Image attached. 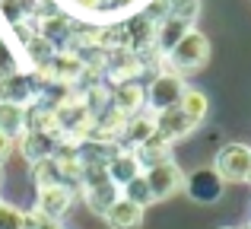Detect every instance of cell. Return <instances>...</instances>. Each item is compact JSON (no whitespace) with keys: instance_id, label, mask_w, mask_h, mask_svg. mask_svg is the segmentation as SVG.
I'll list each match as a JSON object with an SVG mask.
<instances>
[{"instance_id":"1","label":"cell","mask_w":251,"mask_h":229,"mask_svg":"<svg viewBox=\"0 0 251 229\" xmlns=\"http://www.w3.org/2000/svg\"><path fill=\"white\" fill-rule=\"evenodd\" d=\"M207 61H210V38L203 35V32H197V29H191L175 48L166 51L169 70L178 74V76H191L194 70L207 67Z\"/></svg>"},{"instance_id":"2","label":"cell","mask_w":251,"mask_h":229,"mask_svg":"<svg viewBox=\"0 0 251 229\" xmlns=\"http://www.w3.org/2000/svg\"><path fill=\"white\" fill-rule=\"evenodd\" d=\"M76 191L83 194L86 207H89L96 217H105L108 207L121 198V188L108 178L105 169H83V178H80V185H76Z\"/></svg>"},{"instance_id":"3","label":"cell","mask_w":251,"mask_h":229,"mask_svg":"<svg viewBox=\"0 0 251 229\" xmlns=\"http://www.w3.org/2000/svg\"><path fill=\"white\" fill-rule=\"evenodd\" d=\"M38 96H42V74L38 70H32V74L16 70V74L0 80V102H13V105L25 108L32 102H38Z\"/></svg>"},{"instance_id":"4","label":"cell","mask_w":251,"mask_h":229,"mask_svg":"<svg viewBox=\"0 0 251 229\" xmlns=\"http://www.w3.org/2000/svg\"><path fill=\"white\" fill-rule=\"evenodd\" d=\"M184 76L172 74V70H166V74H156L153 83L147 86V108L150 112H166V108H175L178 102H181V93H184Z\"/></svg>"},{"instance_id":"5","label":"cell","mask_w":251,"mask_h":229,"mask_svg":"<svg viewBox=\"0 0 251 229\" xmlns=\"http://www.w3.org/2000/svg\"><path fill=\"white\" fill-rule=\"evenodd\" d=\"M248 159H251V147H245V143H226L213 156V172L226 185L229 181H245L248 178Z\"/></svg>"},{"instance_id":"6","label":"cell","mask_w":251,"mask_h":229,"mask_svg":"<svg viewBox=\"0 0 251 229\" xmlns=\"http://www.w3.org/2000/svg\"><path fill=\"white\" fill-rule=\"evenodd\" d=\"M143 175H147V185H150V194H153V204H156V201L172 198V194H178V191H184V172L178 169L175 159L159 162V166L147 169Z\"/></svg>"},{"instance_id":"7","label":"cell","mask_w":251,"mask_h":229,"mask_svg":"<svg viewBox=\"0 0 251 229\" xmlns=\"http://www.w3.org/2000/svg\"><path fill=\"white\" fill-rule=\"evenodd\" d=\"M184 191L194 204H216L226 191V181L213 172V166H201L184 178Z\"/></svg>"},{"instance_id":"8","label":"cell","mask_w":251,"mask_h":229,"mask_svg":"<svg viewBox=\"0 0 251 229\" xmlns=\"http://www.w3.org/2000/svg\"><path fill=\"white\" fill-rule=\"evenodd\" d=\"M74 198H76V191L70 185L42 188V191H38L35 210L42 213V217H48V220H64V217H67V210L74 207Z\"/></svg>"},{"instance_id":"9","label":"cell","mask_w":251,"mask_h":229,"mask_svg":"<svg viewBox=\"0 0 251 229\" xmlns=\"http://www.w3.org/2000/svg\"><path fill=\"white\" fill-rule=\"evenodd\" d=\"M111 108L124 118H134L147 108V86H140L137 80H127V83H118L111 89Z\"/></svg>"},{"instance_id":"10","label":"cell","mask_w":251,"mask_h":229,"mask_svg":"<svg viewBox=\"0 0 251 229\" xmlns=\"http://www.w3.org/2000/svg\"><path fill=\"white\" fill-rule=\"evenodd\" d=\"M57 143H61V140H57L54 134H45V130H25V134L16 140V147H19V153H23V159H29L32 166H35V162H42V159H51V153H54Z\"/></svg>"},{"instance_id":"11","label":"cell","mask_w":251,"mask_h":229,"mask_svg":"<svg viewBox=\"0 0 251 229\" xmlns=\"http://www.w3.org/2000/svg\"><path fill=\"white\" fill-rule=\"evenodd\" d=\"M156 118V134H162L169 143H178V140H184V137L191 134V130L197 127L194 121H191L188 115L181 112V108H166V112H159V115H153Z\"/></svg>"},{"instance_id":"12","label":"cell","mask_w":251,"mask_h":229,"mask_svg":"<svg viewBox=\"0 0 251 229\" xmlns=\"http://www.w3.org/2000/svg\"><path fill=\"white\" fill-rule=\"evenodd\" d=\"M134 156H137V162H140V169L147 172V169H153V166H159V162L172 159V143L162 134H156V130H153L140 147H134Z\"/></svg>"},{"instance_id":"13","label":"cell","mask_w":251,"mask_h":229,"mask_svg":"<svg viewBox=\"0 0 251 229\" xmlns=\"http://www.w3.org/2000/svg\"><path fill=\"white\" fill-rule=\"evenodd\" d=\"M105 223H108V229H137L143 223V207L134 204V201H124L118 198L115 204L108 207V213H105Z\"/></svg>"},{"instance_id":"14","label":"cell","mask_w":251,"mask_h":229,"mask_svg":"<svg viewBox=\"0 0 251 229\" xmlns=\"http://www.w3.org/2000/svg\"><path fill=\"white\" fill-rule=\"evenodd\" d=\"M105 172H108V178L115 181L118 188H124L130 178H137V175L143 172L140 169V162H137V156H134V150H121L118 147V153L108 159V166H105Z\"/></svg>"},{"instance_id":"15","label":"cell","mask_w":251,"mask_h":229,"mask_svg":"<svg viewBox=\"0 0 251 229\" xmlns=\"http://www.w3.org/2000/svg\"><path fill=\"white\" fill-rule=\"evenodd\" d=\"M42 32L38 35L42 38H48L54 48H67V42H70V35H74V19L70 16H64V13H54V16H42Z\"/></svg>"},{"instance_id":"16","label":"cell","mask_w":251,"mask_h":229,"mask_svg":"<svg viewBox=\"0 0 251 229\" xmlns=\"http://www.w3.org/2000/svg\"><path fill=\"white\" fill-rule=\"evenodd\" d=\"M194 29L191 23H181V19H175V16H166L159 25H156V48H159V54H166V51H172L178 42H181L188 32Z\"/></svg>"},{"instance_id":"17","label":"cell","mask_w":251,"mask_h":229,"mask_svg":"<svg viewBox=\"0 0 251 229\" xmlns=\"http://www.w3.org/2000/svg\"><path fill=\"white\" fill-rule=\"evenodd\" d=\"M156 130V118H147V115H134V118H127L124 121V127H121V143H124V150H134V147H140L143 140H147L150 134Z\"/></svg>"},{"instance_id":"18","label":"cell","mask_w":251,"mask_h":229,"mask_svg":"<svg viewBox=\"0 0 251 229\" xmlns=\"http://www.w3.org/2000/svg\"><path fill=\"white\" fill-rule=\"evenodd\" d=\"M0 134L10 140H19L25 134V108L13 105V102H0Z\"/></svg>"},{"instance_id":"19","label":"cell","mask_w":251,"mask_h":229,"mask_svg":"<svg viewBox=\"0 0 251 229\" xmlns=\"http://www.w3.org/2000/svg\"><path fill=\"white\" fill-rule=\"evenodd\" d=\"M178 108H181V112L188 115L194 124H201L203 118H207V112H210V102H207V96H203L201 89H184Z\"/></svg>"},{"instance_id":"20","label":"cell","mask_w":251,"mask_h":229,"mask_svg":"<svg viewBox=\"0 0 251 229\" xmlns=\"http://www.w3.org/2000/svg\"><path fill=\"white\" fill-rule=\"evenodd\" d=\"M23 48H25V54H29V61H32V67H35V70H42L45 64L57 54V48L48 42V38H42V35H32Z\"/></svg>"},{"instance_id":"21","label":"cell","mask_w":251,"mask_h":229,"mask_svg":"<svg viewBox=\"0 0 251 229\" xmlns=\"http://www.w3.org/2000/svg\"><path fill=\"white\" fill-rule=\"evenodd\" d=\"M32 175H35V188L42 191V188H54V185H64V175L61 169H57L54 159H42L32 166Z\"/></svg>"},{"instance_id":"22","label":"cell","mask_w":251,"mask_h":229,"mask_svg":"<svg viewBox=\"0 0 251 229\" xmlns=\"http://www.w3.org/2000/svg\"><path fill=\"white\" fill-rule=\"evenodd\" d=\"M121 198L124 201H134V204H140V207H147V204H153V194H150V185H147V175H137V178H130L127 185L121 188Z\"/></svg>"},{"instance_id":"23","label":"cell","mask_w":251,"mask_h":229,"mask_svg":"<svg viewBox=\"0 0 251 229\" xmlns=\"http://www.w3.org/2000/svg\"><path fill=\"white\" fill-rule=\"evenodd\" d=\"M166 13L194 25V19L201 16V0H166Z\"/></svg>"},{"instance_id":"24","label":"cell","mask_w":251,"mask_h":229,"mask_svg":"<svg viewBox=\"0 0 251 229\" xmlns=\"http://www.w3.org/2000/svg\"><path fill=\"white\" fill-rule=\"evenodd\" d=\"M16 70H19V61H16V54H13L10 42H6V38H0V80H3V76H10V74H16Z\"/></svg>"},{"instance_id":"25","label":"cell","mask_w":251,"mask_h":229,"mask_svg":"<svg viewBox=\"0 0 251 229\" xmlns=\"http://www.w3.org/2000/svg\"><path fill=\"white\" fill-rule=\"evenodd\" d=\"M0 229H23V210L0 204Z\"/></svg>"},{"instance_id":"26","label":"cell","mask_w":251,"mask_h":229,"mask_svg":"<svg viewBox=\"0 0 251 229\" xmlns=\"http://www.w3.org/2000/svg\"><path fill=\"white\" fill-rule=\"evenodd\" d=\"M16 150V140H10L6 134H0V166H3L6 159H10V153Z\"/></svg>"},{"instance_id":"27","label":"cell","mask_w":251,"mask_h":229,"mask_svg":"<svg viewBox=\"0 0 251 229\" xmlns=\"http://www.w3.org/2000/svg\"><path fill=\"white\" fill-rule=\"evenodd\" d=\"M245 181H251V159H248V178Z\"/></svg>"},{"instance_id":"28","label":"cell","mask_w":251,"mask_h":229,"mask_svg":"<svg viewBox=\"0 0 251 229\" xmlns=\"http://www.w3.org/2000/svg\"><path fill=\"white\" fill-rule=\"evenodd\" d=\"M242 229H251V226H242Z\"/></svg>"},{"instance_id":"29","label":"cell","mask_w":251,"mask_h":229,"mask_svg":"<svg viewBox=\"0 0 251 229\" xmlns=\"http://www.w3.org/2000/svg\"><path fill=\"white\" fill-rule=\"evenodd\" d=\"M223 229H226V226H223Z\"/></svg>"}]
</instances>
